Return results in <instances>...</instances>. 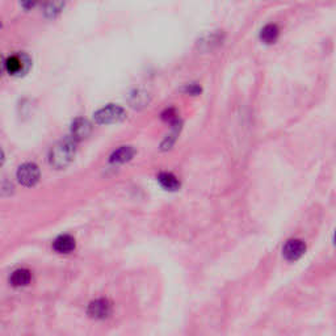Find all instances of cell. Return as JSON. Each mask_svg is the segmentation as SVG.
Returning <instances> with one entry per match:
<instances>
[{"label":"cell","instance_id":"obj_12","mask_svg":"<svg viewBox=\"0 0 336 336\" xmlns=\"http://www.w3.org/2000/svg\"><path fill=\"white\" fill-rule=\"evenodd\" d=\"M279 34H280V29L276 24H267L260 32V38L265 44H273L279 38Z\"/></svg>","mask_w":336,"mask_h":336},{"label":"cell","instance_id":"obj_1","mask_svg":"<svg viewBox=\"0 0 336 336\" xmlns=\"http://www.w3.org/2000/svg\"><path fill=\"white\" fill-rule=\"evenodd\" d=\"M76 142L78 141H75L71 135L56 142L49 153L50 165L56 168H64L70 165L76 153Z\"/></svg>","mask_w":336,"mask_h":336},{"label":"cell","instance_id":"obj_15","mask_svg":"<svg viewBox=\"0 0 336 336\" xmlns=\"http://www.w3.org/2000/svg\"><path fill=\"white\" fill-rule=\"evenodd\" d=\"M24 7H33L34 3H23Z\"/></svg>","mask_w":336,"mask_h":336},{"label":"cell","instance_id":"obj_2","mask_svg":"<svg viewBox=\"0 0 336 336\" xmlns=\"http://www.w3.org/2000/svg\"><path fill=\"white\" fill-rule=\"evenodd\" d=\"M125 116H126V113L120 105L109 104L95 113V120L97 123H114L123 120Z\"/></svg>","mask_w":336,"mask_h":336},{"label":"cell","instance_id":"obj_11","mask_svg":"<svg viewBox=\"0 0 336 336\" xmlns=\"http://www.w3.org/2000/svg\"><path fill=\"white\" fill-rule=\"evenodd\" d=\"M30 279H32L30 271L25 268L16 269L15 272L11 275V284L13 286H25L30 282Z\"/></svg>","mask_w":336,"mask_h":336},{"label":"cell","instance_id":"obj_8","mask_svg":"<svg viewBox=\"0 0 336 336\" xmlns=\"http://www.w3.org/2000/svg\"><path fill=\"white\" fill-rule=\"evenodd\" d=\"M53 247L59 254H68L75 248V239L71 235H59L54 240Z\"/></svg>","mask_w":336,"mask_h":336},{"label":"cell","instance_id":"obj_13","mask_svg":"<svg viewBox=\"0 0 336 336\" xmlns=\"http://www.w3.org/2000/svg\"><path fill=\"white\" fill-rule=\"evenodd\" d=\"M64 7V3L62 1H53V3H48L44 5L45 13L48 16H56V13H59L62 11V8Z\"/></svg>","mask_w":336,"mask_h":336},{"label":"cell","instance_id":"obj_10","mask_svg":"<svg viewBox=\"0 0 336 336\" xmlns=\"http://www.w3.org/2000/svg\"><path fill=\"white\" fill-rule=\"evenodd\" d=\"M158 181L161 183L162 187L168 189V191H176L180 187L179 179L171 172H162V173H159Z\"/></svg>","mask_w":336,"mask_h":336},{"label":"cell","instance_id":"obj_7","mask_svg":"<svg viewBox=\"0 0 336 336\" xmlns=\"http://www.w3.org/2000/svg\"><path fill=\"white\" fill-rule=\"evenodd\" d=\"M92 126L86 118H76L71 125V137L75 141H82L90 135Z\"/></svg>","mask_w":336,"mask_h":336},{"label":"cell","instance_id":"obj_9","mask_svg":"<svg viewBox=\"0 0 336 336\" xmlns=\"http://www.w3.org/2000/svg\"><path fill=\"white\" fill-rule=\"evenodd\" d=\"M134 149L131 146H121L111 155V163H125L134 157Z\"/></svg>","mask_w":336,"mask_h":336},{"label":"cell","instance_id":"obj_5","mask_svg":"<svg viewBox=\"0 0 336 336\" xmlns=\"http://www.w3.org/2000/svg\"><path fill=\"white\" fill-rule=\"evenodd\" d=\"M306 252V244L301 239H289L282 248V255L288 262L298 260Z\"/></svg>","mask_w":336,"mask_h":336},{"label":"cell","instance_id":"obj_3","mask_svg":"<svg viewBox=\"0 0 336 336\" xmlns=\"http://www.w3.org/2000/svg\"><path fill=\"white\" fill-rule=\"evenodd\" d=\"M29 66V56L24 54V53L9 56L7 59L4 60V67H5V70H7L9 75H23L24 72L28 71Z\"/></svg>","mask_w":336,"mask_h":336},{"label":"cell","instance_id":"obj_16","mask_svg":"<svg viewBox=\"0 0 336 336\" xmlns=\"http://www.w3.org/2000/svg\"><path fill=\"white\" fill-rule=\"evenodd\" d=\"M334 242H335V244H336V230H335V235H334Z\"/></svg>","mask_w":336,"mask_h":336},{"label":"cell","instance_id":"obj_14","mask_svg":"<svg viewBox=\"0 0 336 336\" xmlns=\"http://www.w3.org/2000/svg\"><path fill=\"white\" fill-rule=\"evenodd\" d=\"M184 92L191 95H198L201 92V87H198L197 84H187V87L184 88Z\"/></svg>","mask_w":336,"mask_h":336},{"label":"cell","instance_id":"obj_4","mask_svg":"<svg viewBox=\"0 0 336 336\" xmlns=\"http://www.w3.org/2000/svg\"><path fill=\"white\" fill-rule=\"evenodd\" d=\"M17 179L25 187H32L40 179V169L34 163H25L17 169Z\"/></svg>","mask_w":336,"mask_h":336},{"label":"cell","instance_id":"obj_6","mask_svg":"<svg viewBox=\"0 0 336 336\" xmlns=\"http://www.w3.org/2000/svg\"><path fill=\"white\" fill-rule=\"evenodd\" d=\"M111 311H112V306H111L109 301H107L104 298L96 299L88 307V314L92 318H96V319L108 318L111 315Z\"/></svg>","mask_w":336,"mask_h":336}]
</instances>
